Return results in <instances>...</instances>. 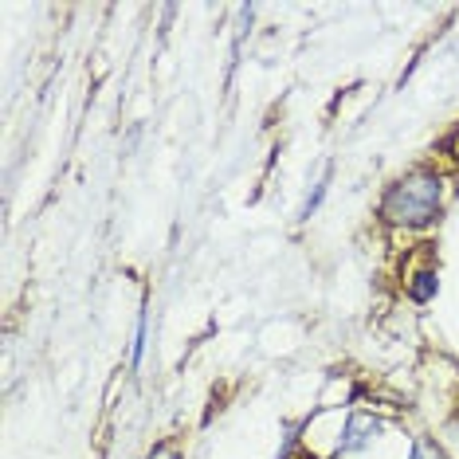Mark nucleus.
<instances>
[{
  "label": "nucleus",
  "instance_id": "obj_1",
  "mask_svg": "<svg viewBox=\"0 0 459 459\" xmlns=\"http://www.w3.org/2000/svg\"><path fill=\"white\" fill-rule=\"evenodd\" d=\"M455 173H444L436 165H416L401 173L377 201V221L389 232H424L444 216L447 196L455 189Z\"/></svg>",
  "mask_w": 459,
  "mask_h": 459
},
{
  "label": "nucleus",
  "instance_id": "obj_3",
  "mask_svg": "<svg viewBox=\"0 0 459 459\" xmlns=\"http://www.w3.org/2000/svg\"><path fill=\"white\" fill-rule=\"evenodd\" d=\"M409 459H447V455H444V447L436 444V436L416 432V436H412V452H409Z\"/></svg>",
  "mask_w": 459,
  "mask_h": 459
},
{
  "label": "nucleus",
  "instance_id": "obj_2",
  "mask_svg": "<svg viewBox=\"0 0 459 459\" xmlns=\"http://www.w3.org/2000/svg\"><path fill=\"white\" fill-rule=\"evenodd\" d=\"M436 444L444 447L447 459H459V409L447 412L440 424H436Z\"/></svg>",
  "mask_w": 459,
  "mask_h": 459
},
{
  "label": "nucleus",
  "instance_id": "obj_4",
  "mask_svg": "<svg viewBox=\"0 0 459 459\" xmlns=\"http://www.w3.org/2000/svg\"><path fill=\"white\" fill-rule=\"evenodd\" d=\"M145 459H181V447H177V444H169V440H165V444H158V447H153V452H150V455H145Z\"/></svg>",
  "mask_w": 459,
  "mask_h": 459
}]
</instances>
